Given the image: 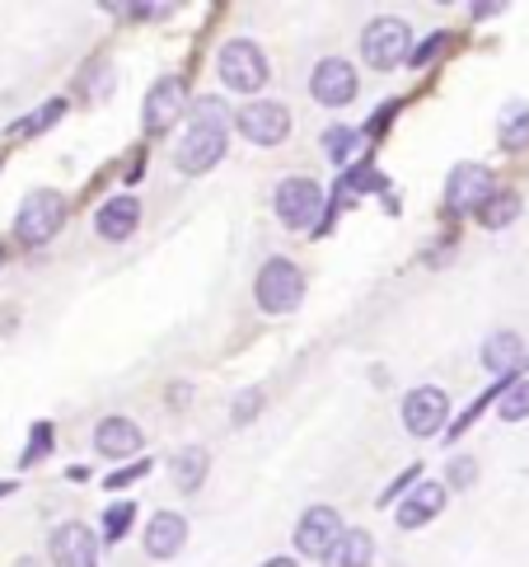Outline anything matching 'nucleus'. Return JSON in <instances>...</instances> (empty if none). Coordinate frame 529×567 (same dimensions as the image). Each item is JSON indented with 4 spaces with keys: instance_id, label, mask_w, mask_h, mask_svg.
Segmentation results:
<instances>
[{
    "instance_id": "20e7f679",
    "label": "nucleus",
    "mask_w": 529,
    "mask_h": 567,
    "mask_svg": "<svg viewBox=\"0 0 529 567\" xmlns=\"http://www.w3.org/2000/svg\"><path fill=\"white\" fill-rule=\"evenodd\" d=\"M220 80H226L235 94H258L268 85V56H262V48L249 43V38H235V43L220 48Z\"/></svg>"
},
{
    "instance_id": "4468645a",
    "label": "nucleus",
    "mask_w": 529,
    "mask_h": 567,
    "mask_svg": "<svg viewBox=\"0 0 529 567\" xmlns=\"http://www.w3.org/2000/svg\"><path fill=\"white\" fill-rule=\"evenodd\" d=\"M94 445H98V455H108V460H127L146 445V436H141L132 417H104L94 432Z\"/></svg>"
},
{
    "instance_id": "a211bd4d",
    "label": "nucleus",
    "mask_w": 529,
    "mask_h": 567,
    "mask_svg": "<svg viewBox=\"0 0 529 567\" xmlns=\"http://www.w3.org/2000/svg\"><path fill=\"white\" fill-rule=\"evenodd\" d=\"M525 361V342L516 338V333H487V342H483V367H487V375H511L516 367Z\"/></svg>"
},
{
    "instance_id": "ddd939ff",
    "label": "nucleus",
    "mask_w": 529,
    "mask_h": 567,
    "mask_svg": "<svg viewBox=\"0 0 529 567\" xmlns=\"http://www.w3.org/2000/svg\"><path fill=\"white\" fill-rule=\"evenodd\" d=\"M52 563L56 567H94V535H90V525H56V535H52Z\"/></svg>"
},
{
    "instance_id": "2f4dec72",
    "label": "nucleus",
    "mask_w": 529,
    "mask_h": 567,
    "mask_svg": "<svg viewBox=\"0 0 529 567\" xmlns=\"http://www.w3.org/2000/svg\"><path fill=\"white\" fill-rule=\"evenodd\" d=\"M108 85H113V71H108V66H98L94 85H90V90H94V99H104V94H108Z\"/></svg>"
},
{
    "instance_id": "39448f33",
    "label": "nucleus",
    "mask_w": 529,
    "mask_h": 567,
    "mask_svg": "<svg viewBox=\"0 0 529 567\" xmlns=\"http://www.w3.org/2000/svg\"><path fill=\"white\" fill-rule=\"evenodd\" d=\"M300 296H304V277L291 258H272V262H262V272H258V306L268 310V315H287L300 306Z\"/></svg>"
},
{
    "instance_id": "393cba45",
    "label": "nucleus",
    "mask_w": 529,
    "mask_h": 567,
    "mask_svg": "<svg viewBox=\"0 0 529 567\" xmlns=\"http://www.w3.org/2000/svg\"><path fill=\"white\" fill-rule=\"evenodd\" d=\"M127 525H132V502L108 506V516H104V539H108V544H117L122 535H127Z\"/></svg>"
},
{
    "instance_id": "1a4fd4ad",
    "label": "nucleus",
    "mask_w": 529,
    "mask_h": 567,
    "mask_svg": "<svg viewBox=\"0 0 529 567\" xmlns=\"http://www.w3.org/2000/svg\"><path fill=\"white\" fill-rule=\"evenodd\" d=\"M338 539H342V516L333 512V506H310L295 525V549L310 554V558H323Z\"/></svg>"
},
{
    "instance_id": "dca6fc26",
    "label": "nucleus",
    "mask_w": 529,
    "mask_h": 567,
    "mask_svg": "<svg viewBox=\"0 0 529 567\" xmlns=\"http://www.w3.org/2000/svg\"><path fill=\"white\" fill-rule=\"evenodd\" d=\"M183 544H188V520L174 516V512L151 516V525H146V554L151 558H174Z\"/></svg>"
},
{
    "instance_id": "c85d7f7f",
    "label": "nucleus",
    "mask_w": 529,
    "mask_h": 567,
    "mask_svg": "<svg viewBox=\"0 0 529 567\" xmlns=\"http://www.w3.org/2000/svg\"><path fill=\"white\" fill-rule=\"evenodd\" d=\"M445 48V33H432V38H426V43L422 48H413V56H408V62L413 66H426V62H436V52Z\"/></svg>"
},
{
    "instance_id": "6e6552de",
    "label": "nucleus",
    "mask_w": 529,
    "mask_h": 567,
    "mask_svg": "<svg viewBox=\"0 0 529 567\" xmlns=\"http://www.w3.org/2000/svg\"><path fill=\"white\" fill-rule=\"evenodd\" d=\"M183 113H188V85H183L178 75H165V80H159V85L146 94L141 123H146V132H169V127H178Z\"/></svg>"
},
{
    "instance_id": "f3484780",
    "label": "nucleus",
    "mask_w": 529,
    "mask_h": 567,
    "mask_svg": "<svg viewBox=\"0 0 529 567\" xmlns=\"http://www.w3.org/2000/svg\"><path fill=\"white\" fill-rule=\"evenodd\" d=\"M136 220H141V202H136V197H113V202H104V207H98L94 230L117 245V239H127V235L136 230Z\"/></svg>"
},
{
    "instance_id": "f8f14e48",
    "label": "nucleus",
    "mask_w": 529,
    "mask_h": 567,
    "mask_svg": "<svg viewBox=\"0 0 529 567\" xmlns=\"http://www.w3.org/2000/svg\"><path fill=\"white\" fill-rule=\"evenodd\" d=\"M492 197V174L478 169V165H455L450 169V184H445V202L450 212H474Z\"/></svg>"
},
{
    "instance_id": "0eeeda50",
    "label": "nucleus",
    "mask_w": 529,
    "mask_h": 567,
    "mask_svg": "<svg viewBox=\"0 0 529 567\" xmlns=\"http://www.w3.org/2000/svg\"><path fill=\"white\" fill-rule=\"evenodd\" d=\"M319 207H323V193L314 178H287V184L277 188V216L281 226L291 230H310L319 220Z\"/></svg>"
},
{
    "instance_id": "4be33fe9",
    "label": "nucleus",
    "mask_w": 529,
    "mask_h": 567,
    "mask_svg": "<svg viewBox=\"0 0 529 567\" xmlns=\"http://www.w3.org/2000/svg\"><path fill=\"white\" fill-rule=\"evenodd\" d=\"M501 146L525 151L529 146V104H506L501 113Z\"/></svg>"
},
{
    "instance_id": "473e14b6",
    "label": "nucleus",
    "mask_w": 529,
    "mask_h": 567,
    "mask_svg": "<svg viewBox=\"0 0 529 567\" xmlns=\"http://www.w3.org/2000/svg\"><path fill=\"white\" fill-rule=\"evenodd\" d=\"M390 117H394V109H384L380 117H371V136H380L384 127H390Z\"/></svg>"
},
{
    "instance_id": "f704fd0d",
    "label": "nucleus",
    "mask_w": 529,
    "mask_h": 567,
    "mask_svg": "<svg viewBox=\"0 0 529 567\" xmlns=\"http://www.w3.org/2000/svg\"><path fill=\"white\" fill-rule=\"evenodd\" d=\"M14 493V483H0V497H10Z\"/></svg>"
},
{
    "instance_id": "2eb2a0df",
    "label": "nucleus",
    "mask_w": 529,
    "mask_h": 567,
    "mask_svg": "<svg viewBox=\"0 0 529 567\" xmlns=\"http://www.w3.org/2000/svg\"><path fill=\"white\" fill-rule=\"evenodd\" d=\"M440 506H445L440 483H417V488L403 497V506H398V525H403V530H422L426 520L440 516Z\"/></svg>"
},
{
    "instance_id": "72a5a7b5",
    "label": "nucleus",
    "mask_w": 529,
    "mask_h": 567,
    "mask_svg": "<svg viewBox=\"0 0 529 567\" xmlns=\"http://www.w3.org/2000/svg\"><path fill=\"white\" fill-rule=\"evenodd\" d=\"M262 567H295L291 558H272V563H262Z\"/></svg>"
},
{
    "instance_id": "f03ea898",
    "label": "nucleus",
    "mask_w": 529,
    "mask_h": 567,
    "mask_svg": "<svg viewBox=\"0 0 529 567\" xmlns=\"http://www.w3.org/2000/svg\"><path fill=\"white\" fill-rule=\"evenodd\" d=\"M408 52H413V29H408V19L384 14V19H375V24L361 33V56H365V62H371L375 71H394L398 62H408Z\"/></svg>"
},
{
    "instance_id": "9b49d317",
    "label": "nucleus",
    "mask_w": 529,
    "mask_h": 567,
    "mask_svg": "<svg viewBox=\"0 0 529 567\" xmlns=\"http://www.w3.org/2000/svg\"><path fill=\"white\" fill-rule=\"evenodd\" d=\"M310 94L319 99L323 109H338V104H352L356 99V71L342 62V56H323L310 75Z\"/></svg>"
},
{
    "instance_id": "423d86ee",
    "label": "nucleus",
    "mask_w": 529,
    "mask_h": 567,
    "mask_svg": "<svg viewBox=\"0 0 529 567\" xmlns=\"http://www.w3.org/2000/svg\"><path fill=\"white\" fill-rule=\"evenodd\" d=\"M235 123H239L243 136L253 141V146H281L287 132H291V113L281 104H272V99H253V104L239 109Z\"/></svg>"
},
{
    "instance_id": "c756f323",
    "label": "nucleus",
    "mask_w": 529,
    "mask_h": 567,
    "mask_svg": "<svg viewBox=\"0 0 529 567\" xmlns=\"http://www.w3.org/2000/svg\"><path fill=\"white\" fill-rule=\"evenodd\" d=\"M258 409H262V394H258V390H243V399L235 403V422L243 427V422H249V417H253Z\"/></svg>"
},
{
    "instance_id": "b1692460",
    "label": "nucleus",
    "mask_w": 529,
    "mask_h": 567,
    "mask_svg": "<svg viewBox=\"0 0 529 567\" xmlns=\"http://www.w3.org/2000/svg\"><path fill=\"white\" fill-rule=\"evenodd\" d=\"M356 146H361V132H352V127H333L329 136H323V151H329L333 159H352Z\"/></svg>"
},
{
    "instance_id": "7c9ffc66",
    "label": "nucleus",
    "mask_w": 529,
    "mask_h": 567,
    "mask_svg": "<svg viewBox=\"0 0 529 567\" xmlns=\"http://www.w3.org/2000/svg\"><path fill=\"white\" fill-rule=\"evenodd\" d=\"M450 470H455V474H450V478H455V488H469V483H474V470H478V464H474L469 455H464V460H455V464H450Z\"/></svg>"
},
{
    "instance_id": "412c9836",
    "label": "nucleus",
    "mask_w": 529,
    "mask_h": 567,
    "mask_svg": "<svg viewBox=\"0 0 529 567\" xmlns=\"http://www.w3.org/2000/svg\"><path fill=\"white\" fill-rule=\"evenodd\" d=\"M478 216H483L487 230H506V226H511V220L520 216V197H516V193H492V197H487L483 207H478Z\"/></svg>"
},
{
    "instance_id": "7ed1b4c3",
    "label": "nucleus",
    "mask_w": 529,
    "mask_h": 567,
    "mask_svg": "<svg viewBox=\"0 0 529 567\" xmlns=\"http://www.w3.org/2000/svg\"><path fill=\"white\" fill-rule=\"evenodd\" d=\"M61 220H66V197L52 193V188H38L24 197V207L14 216V235L24 239V245H48V239L61 230Z\"/></svg>"
},
{
    "instance_id": "9d476101",
    "label": "nucleus",
    "mask_w": 529,
    "mask_h": 567,
    "mask_svg": "<svg viewBox=\"0 0 529 567\" xmlns=\"http://www.w3.org/2000/svg\"><path fill=\"white\" fill-rule=\"evenodd\" d=\"M445 413H450V399H445V390H436V384H422V390L403 399V427L413 436H436Z\"/></svg>"
},
{
    "instance_id": "cd10ccee",
    "label": "nucleus",
    "mask_w": 529,
    "mask_h": 567,
    "mask_svg": "<svg viewBox=\"0 0 529 567\" xmlns=\"http://www.w3.org/2000/svg\"><path fill=\"white\" fill-rule=\"evenodd\" d=\"M61 109H66V104H61V99H56V104H48V109L38 113V117H29V123H19L14 132H19V136H29V132H43V127H52L56 117H61Z\"/></svg>"
},
{
    "instance_id": "c9c22d12",
    "label": "nucleus",
    "mask_w": 529,
    "mask_h": 567,
    "mask_svg": "<svg viewBox=\"0 0 529 567\" xmlns=\"http://www.w3.org/2000/svg\"><path fill=\"white\" fill-rule=\"evenodd\" d=\"M0 262H6V254H0Z\"/></svg>"
},
{
    "instance_id": "5701e85b",
    "label": "nucleus",
    "mask_w": 529,
    "mask_h": 567,
    "mask_svg": "<svg viewBox=\"0 0 529 567\" xmlns=\"http://www.w3.org/2000/svg\"><path fill=\"white\" fill-rule=\"evenodd\" d=\"M497 413H501L506 422H520V417H529V380L506 384L501 399H497Z\"/></svg>"
},
{
    "instance_id": "a878e982",
    "label": "nucleus",
    "mask_w": 529,
    "mask_h": 567,
    "mask_svg": "<svg viewBox=\"0 0 529 567\" xmlns=\"http://www.w3.org/2000/svg\"><path fill=\"white\" fill-rule=\"evenodd\" d=\"M48 451H52V427H48V422H38V427H33V441H29V451H24V460H19V464L29 470V464H33V460H43Z\"/></svg>"
},
{
    "instance_id": "bb28decb",
    "label": "nucleus",
    "mask_w": 529,
    "mask_h": 567,
    "mask_svg": "<svg viewBox=\"0 0 529 567\" xmlns=\"http://www.w3.org/2000/svg\"><path fill=\"white\" fill-rule=\"evenodd\" d=\"M151 474V460H136V464H127V470H117V474H108L104 483H108V493L113 488H127V483H136V478H146Z\"/></svg>"
},
{
    "instance_id": "6ab92c4d",
    "label": "nucleus",
    "mask_w": 529,
    "mask_h": 567,
    "mask_svg": "<svg viewBox=\"0 0 529 567\" xmlns=\"http://www.w3.org/2000/svg\"><path fill=\"white\" fill-rule=\"evenodd\" d=\"M371 563V535L365 530H342V539L323 554V567H365Z\"/></svg>"
},
{
    "instance_id": "aec40b11",
    "label": "nucleus",
    "mask_w": 529,
    "mask_h": 567,
    "mask_svg": "<svg viewBox=\"0 0 529 567\" xmlns=\"http://www.w3.org/2000/svg\"><path fill=\"white\" fill-rule=\"evenodd\" d=\"M207 451H201V445H188V451H178L174 455V464H169V470H174V483H178V488L183 493H197L201 488V478H207Z\"/></svg>"
},
{
    "instance_id": "f257e3e1",
    "label": "nucleus",
    "mask_w": 529,
    "mask_h": 567,
    "mask_svg": "<svg viewBox=\"0 0 529 567\" xmlns=\"http://www.w3.org/2000/svg\"><path fill=\"white\" fill-rule=\"evenodd\" d=\"M230 146V113L220 99H197L193 104V127L183 132L178 151H174V165L183 174H207L220 165V155Z\"/></svg>"
}]
</instances>
